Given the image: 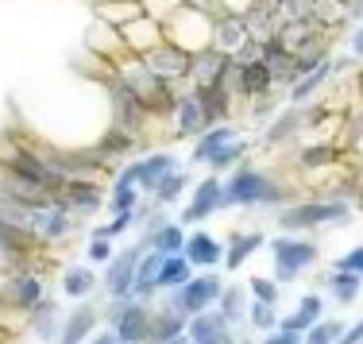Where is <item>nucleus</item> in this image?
I'll list each match as a JSON object with an SVG mask.
<instances>
[{"label": "nucleus", "mask_w": 363, "mask_h": 344, "mask_svg": "<svg viewBox=\"0 0 363 344\" xmlns=\"http://www.w3.org/2000/svg\"><path fill=\"white\" fill-rule=\"evenodd\" d=\"M298 186L290 178H279L271 170L255 167V162H240L224 178V205L228 209H282V205L298 201Z\"/></svg>", "instance_id": "f257e3e1"}, {"label": "nucleus", "mask_w": 363, "mask_h": 344, "mask_svg": "<svg viewBox=\"0 0 363 344\" xmlns=\"http://www.w3.org/2000/svg\"><path fill=\"white\" fill-rule=\"evenodd\" d=\"M352 213H356V205L352 201H340V197H298V201L282 205V209H274V225L282 232H317V228H348Z\"/></svg>", "instance_id": "f03ea898"}, {"label": "nucleus", "mask_w": 363, "mask_h": 344, "mask_svg": "<svg viewBox=\"0 0 363 344\" xmlns=\"http://www.w3.org/2000/svg\"><path fill=\"white\" fill-rule=\"evenodd\" d=\"M267 252H271V263H274V279L282 287L298 282L306 271H313L321 263V244H317L309 232H274L267 240Z\"/></svg>", "instance_id": "7ed1b4c3"}, {"label": "nucleus", "mask_w": 363, "mask_h": 344, "mask_svg": "<svg viewBox=\"0 0 363 344\" xmlns=\"http://www.w3.org/2000/svg\"><path fill=\"white\" fill-rule=\"evenodd\" d=\"M101 89H105V105H108V124H116V128H124V132L147 140V128H151L155 116H151V109H147V101L140 93H135L116 70H108L101 77Z\"/></svg>", "instance_id": "20e7f679"}, {"label": "nucleus", "mask_w": 363, "mask_h": 344, "mask_svg": "<svg viewBox=\"0 0 363 344\" xmlns=\"http://www.w3.org/2000/svg\"><path fill=\"white\" fill-rule=\"evenodd\" d=\"M47 298V282H43V263L39 255L28 263H20L16 271H8L0 279V309H12V314H28Z\"/></svg>", "instance_id": "39448f33"}, {"label": "nucleus", "mask_w": 363, "mask_h": 344, "mask_svg": "<svg viewBox=\"0 0 363 344\" xmlns=\"http://www.w3.org/2000/svg\"><path fill=\"white\" fill-rule=\"evenodd\" d=\"M101 317L105 325L116 329V340L120 344H143L151 340V306L135 294H124V298H108L101 306Z\"/></svg>", "instance_id": "423d86ee"}, {"label": "nucleus", "mask_w": 363, "mask_h": 344, "mask_svg": "<svg viewBox=\"0 0 363 344\" xmlns=\"http://www.w3.org/2000/svg\"><path fill=\"white\" fill-rule=\"evenodd\" d=\"M162 35H167L170 43H178L182 50L197 55V50L213 47V16L182 0L174 12H170L167 20H162Z\"/></svg>", "instance_id": "0eeeda50"}, {"label": "nucleus", "mask_w": 363, "mask_h": 344, "mask_svg": "<svg viewBox=\"0 0 363 344\" xmlns=\"http://www.w3.org/2000/svg\"><path fill=\"white\" fill-rule=\"evenodd\" d=\"M28 228H31V236H35L39 248H62L66 240L82 228V217L66 209V201L58 197V201L28 209Z\"/></svg>", "instance_id": "6e6552de"}, {"label": "nucleus", "mask_w": 363, "mask_h": 344, "mask_svg": "<svg viewBox=\"0 0 363 344\" xmlns=\"http://www.w3.org/2000/svg\"><path fill=\"white\" fill-rule=\"evenodd\" d=\"M217 213H228V205H224V174L209 170L205 178H197L189 186V201L182 205L178 221L182 225H201V221L217 217Z\"/></svg>", "instance_id": "1a4fd4ad"}, {"label": "nucleus", "mask_w": 363, "mask_h": 344, "mask_svg": "<svg viewBox=\"0 0 363 344\" xmlns=\"http://www.w3.org/2000/svg\"><path fill=\"white\" fill-rule=\"evenodd\" d=\"M147 306H151V340L155 344H178V340H186L189 314L178 306L174 290H159L155 298H147Z\"/></svg>", "instance_id": "9d476101"}, {"label": "nucleus", "mask_w": 363, "mask_h": 344, "mask_svg": "<svg viewBox=\"0 0 363 344\" xmlns=\"http://www.w3.org/2000/svg\"><path fill=\"white\" fill-rule=\"evenodd\" d=\"M220 290H224V279L217 274V267H201V271H194L174 290V298H178V306L194 317V314H201V309L217 306L220 302Z\"/></svg>", "instance_id": "9b49d317"}, {"label": "nucleus", "mask_w": 363, "mask_h": 344, "mask_svg": "<svg viewBox=\"0 0 363 344\" xmlns=\"http://www.w3.org/2000/svg\"><path fill=\"white\" fill-rule=\"evenodd\" d=\"M167 124H170L167 128L170 140H189V143L209 128V116H205L201 101H197V93L189 89V85H182V89H178V101H174V109H170Z\"/></svg>", "instance_id": "f8f14e48"}, {"label": "nucleus", "mask_w": 363, "mask_h": 344, "mask_svg": "<svg viewBox=\"0 0 363 344\" xmlns=\"http://www.w3.org/2000/svg\"><path fill=\"white\" fill-rule=\"evenodd\" d=\"M143 252H147V240H135V244L120 248V252L105 263V274H101V290H105V298H124V294H132L135 263H140Z\"/></svg>", "instance_id": "ddd939ff"}, {"label": "nucleus", "mask_w": 363, "mask_h": 344, "mask_svg": "<svg viewBox=\"0 0 363 344\" xmlns=\"http://www.w3.org/2000/svg\"><path fill=\"white\" fill-rule=\"evenodd\" d=\"M232 340H236V325L224 317L220 306L194 314L186 325V344H232Z\"/></svg>", "instance_id": "4468645a"}, {"label": "nucleus", "mask_w": 363, "mask_h": 344, "mask_svg": "<svg viewBox=\"0 0 363 344\" xmlns=\"http://www.w3.org/2000/svg\"><path fill=\"white\" fill-rule=\"evenodd\" d=\"M143 62L151 66L159 77H167V82H174V85H186V77H189V50H182L178 43H170V39H162V43H155L151 50H143Z\"/></svg>", "instance_id": "2eb2a0df"}, {"label": "nucleus", "mask_w": 363, "mask_h": 344, "mask_svg": "<svg viewBox=\"0 0 363 344\" xmlns=\"http://www.w3.org/2000/svg\"><path fill=\"white\" fill-rule=\"evenodd\" d=\"M62 201H66V209L85 221V217H97L108 205V190L101 186V178H70L62 186Z\"/></svg>", "instance_id": "dca6fc26"}, {"label": "nucleus", "mask_w": 363, "mask_h": 344, "mask_svg": "<svg viewBox=\"0 0 363 344\" xmlns=\"http://www.w3.org/2000/svg\"><path fill=\"white\" fill-rule=\"evenodd\" d=\"M101 321H105V317H101V306L93 302V298H82V302L62 317V333H58V340L62 344H85L93 333L101 329Z\"/></svg>", "instance_id": "f3484780"}, {"label": "nucleus", "mask_w": 363, "mask_h": 344, "mask_svg": "<svg viewBox=\"0 0 363 344\" xmlns=\"http://www.w3.org/2000/svg\"><path fill=\"white\" fill-rule=\"evenodd\" d=\"M247 20V35H252L255 43L271 39L282 31V23H286V12H282V0H252L244 12Z\"/></svg>", "instance_id": "a211bd4d"}, {"label": "nucleus", "mask_w": 363, "mask_h": 344, "mask_svg": "<svg viewBox=\"0 0 363 344\" xmlns=\"http://www.w3.org/2000/svg\"><path fill=\"white\" fill-rule=\"evenodd\" d=\"M301 132H306V105H286L263 128V143L267 148H286V143H294Z\"/></svg>", "instance_id": "6ab92c4d"}, {"label": "nucleus", "mask_w": 363, "mask_h": 344, "mask_svg": "<svg viewBox=\"0 0 363 344\" xmlns=\"http://www.w3.org/2000/svg\"><path fill=\"white\" fill-rule=\"evenodd\" d=\"M182 255H186L197 271L201 267H224V240L213 236V232H205V228H194V232H186Z\"/></svg>", "instance_id": "aec40b11"}, {"label": "nucleus", "mask_w": 363, "mask_h": 344, "mask_svg": "<svg viewBox=\"0 0 363 344\" xmlns=\"http://www.w3.org/2000/svg\"><path fill=\"white\" fill-rule=\"evenodd\" d=\"M228 66H232V55H224V50H217V47H205V50H197V55L189 58L186 85H213V82L224 85Z\"/></svg>", "instance_id": "412c9836"}, {"label": "nucleus", "mask_w": 363, "mask_h": 344, "mask_svg": "<svg viewBox=\"0 0 363 344\" xmlns=\"http://www.w3.org/2000/svg\"><path fill=\"white\" fill-rule=\"evenodd\" d=\"M120 39H124V47L132 50V55H143V50H151L155 43H162V20L151 12L135 16V20H128L124 28H120Z\"/></svg>", "instance_id": "4be33fe9"}, {"label": "nucleus", "mask_w": 363, "mask_h": 344, "mask_svg": "<svg viewBox=\"0 0 363 344\" xmlns=\"http://www.w3.org/2000/svg\"><path fill=\"white\" fill-rule=\"evenodd\" d=\"M58 290L70 302H82V298H93L101 290V274L93 271V263H70L58 274Z\"/></svg>", "instance_id": "5701e85b"}, {"label": "nucleus", "mask_w": 363, "mask_h": 344, "mask_svg": "<svg viewBox=\"0 0 363 344\" xmlns=\"http://www.w3.org/2000/svg\"><path fill=\"white\" fill-rule=\"evenodd\" d=\"M259 248H267V232L259 228H236L228 240H224V271H240L247 260L259 252Z\"/></svg>", "instance_id": "b1692460"}, {"label": "nucleus", "mask_w": 363, "mask_h": 344, "mask_svg": "<svg viewBox=\"0 0 363 344\" xmlns=\"http://www.w3.org/2000/svg\"><path fill=\"white\" fill-rule=\"evenodd\" d=\"M247 39H252V35H247V20L240 12H217V16H213V47H217V50L236 55Z\"/></svg>", "instance_id": "393cba45"}, {"label": "nucleus", "mask_w": 363, "mask_h": 344, "mask_svg": "<svg viewBox=\"0 0 363 344\" xmlns=\"http://www.w3.org/2000/svg\"><path fill=\"white\" fill-rule=\"evenodd\" d=\"M140 143H143L140 135H132V132H124V128L108 124L93 148H97V155L108 162V167H116V162H128V159H132V155L140 151Z\"/></svg>", "instance_id": "a878e982"}, {"label": "nucleus", "mask_w": 363, "mask_h": 344, "mask_svg": "<svg viewBox=\"0 0 363 344\" xmlns=\"http://www.w3.org/2000/svg\"><path fill=\"white\" fill-rule=\"evenodd\" d=\"M174 167H178L174 151H167V148L147 151L143 159H140V194H155V186H159V182H162V178H167Z\"/></svg>", "instance_id": "bb28decb"}, {"label": "nucleus", "mask_w": 363, "mask_h": 344, "mask_svg": "<svg viewBox=\"0 0 363 344\" xmlns=\"http://www.w3.org/2000/svg\"><path fill=\"white\" fill-rule=\"evenodd\" d=\"M162 260H167V252H159V248H147L140 255V263H135V282H132V294L135 298H155L159 294V267Z\"/></svg>", "instance_id": "cd10ccee"}, {"label": "nucleus", "mask_w": 363, "mask_h": 344, "mask_svg": "<svg viewBox=\"0 0 363 344\" xmlns=\"http://www.w3.org/2000/svg\"><path fill=\"white\" fill-rule=\"evenodd\" d=\"M23 329L31 333V337L39 340H55L58 333H62V317H58V302H50V298H43L35 309H28L23 314Z\"/></svg>", "instance_id": "c85d7f7f"}, {"label": "nucleus", "mask_w": 363, "mask_h": 344, "mask_svg": "<svg viewBox=\"0 0 363 344\" xmlns=\"http://www.w3.org/2000/svg\"><path fill=\"white\" fill-rule=\"evenodd\" d=\"M189 89L197 93V101H201L205 116H209V124H220V120H232V109H236V97H232L228 89H224L220 82L213 85H189Z\"/></svg>", "instance_id": "c756f323"}, {"label": "nucleus", "mask_w": 363, "mask_h": 344, "mask_svg": "<svg viewBox=\"0 0 363 344\" xmlns=\"http://www.w3.org/2000/svg\"><path fill=\"white\" fill-rule=\"evenodd\" d=\"M321 287H325V294L333 298L336 306H352V302L363 294V274L344 271V267H333V271L321 279Z\"/></svg>", "instance_id": "7c9ffc66"}, {"label": "nucleus", "mask_w": 363, "mask_h": 344, "mask_svg": "<svg viewBox=\"0 0 363 344\" xmlns=\"http://www.w3.org/2000/svg\"><path fill=\"white\" fill-rule=\"evenodd\" d=\"M336 70H333V58H325L321 66H313L309 74H301L298 82L286 89V105H309V101L317 97V89H325V82L333 77Z\"/></svg>", "instance_id": "2f4dec72"}, {"label": "nucleus", "mask_w": 363, "mask_h": 344, "mask_svg": "<svg viewBox=\"0 0 363 344\" xmlns=\"http://www.w3.org/2000/svg\"><path fill=\"white\" fill-rule=\"evenodd\" d=\"M325 317V294H317V290H309V294H301L298 298V309L286 317H279V325H286V329H298V333H306L309 325H317Z\"/></svg>", "instance_id": "473e14b6"}, {"label": "nucleus", "mask_w": 363, "mask_h": 344, "mask_svg": "<svg viewBox=\"0 0 363 344\" xmlns=\"http://www.w3.org/2000/svg\"><path fill=\"white\" fill-rule=\"evenodd\" d=\"M143 0H97L93 4V20L108 23V28H124L128 20H135V16H143Z\"/></svg>", "instance_id": "72a5a7b5"}, {"label": "nucleus", "mask_w": 363, "mask_h": 344, "mask_svg": "<svg viewBox=\"0 0 363 344\" xmlns=\"http://www.w3.org/2000/svg\"><path fill=\"white\" fill-rule=\"evenodd\" d=\"M236 135H240V132L228 124V120H220V124H209V128H205V132L194 140V155H189V159H194L197 167H205V162H209V155L217 151V148H224L228 140H236Z\"/></svg>", "instance_id": "f704fd0d"}, {"label": "nucleus", "mask_w": 363, "mask_h": 344, "mask_svg": "<svg viewBox=\"0 0 363 344\" xmlns=\"http://www.w3.org/2000/svg\"><path fill=\"white\" fill-rule=\"evenodd\" d=\"M247 302H252V290H247L244 282H224L217 306L224 309V317H228L232 325H247Z\"/></svg>", "instance_id": "c9c22d12"}, {"label": "nucleus", "mask_w": 363, "mask_h": 344, "mask_svg": "<svg viewBox=\"0 0 363 344\" xmlns=\"http://www.w3.org/2000/svg\"><path fill=\"white\" fill-rule=\"evenodd\" d=\"M194 186V174H189V167H174L167 178H162L159 186H155V194H151V201H159V205H174V201H182V194Z\"/></svg>", "instance_id": "e433bc0d"}, {"label": "nucleus", "mask_w": 363, "mask_h": 344, "mask_svg": "<svg viewBox=\"0 0 363 344\" xmlns=\"http://www.w3.org/2000/svg\"><path fill=\"white\" fill-rule=\"evenodd\" d=\"M143 240H147V248H159V252L174 255V252H182V248H186V225L170 217L167 225H159L155 232H147Z\"/></svg>", "instance_id": "4c0bfd02"}, {"label": "nucleus", "mask_w": 363, "mask_h": 344, "mask_svg": "<svg viewBox=\"0 0 363 344\" xmlns=\"http://www.w3.org/2000/svg\"><path fill=\"white\" fill-rule=\"evenodd\" d=\"M247 151H252V148H247V140H240V135H236V140H228L224 148L213 151L205 167H209V170H217V174H228V170H236L240 162L247 159Z\"/></svg>", "instance_id": "58836bf2"}, {"label": "nucleus", "mask_w": 363, "mask_h": 344, "mask_svg": "<svg viewBox=\"0 0 363 344\" xmlns=\"http://www.w3.org/2000/svg\"><path fill=\"white\" fill-rule=\"evenodd\" d=\"M194 271H197V267H194V263H189L182 252L167 255V260H162V267H159V290H178Z\"/></svg>", "instance_id": "ea45409f"}, {"label": "nucleus", "mask_w": 363, "mask_h": 344, "mask_svg": "<svg viewBox=\"0 0 363 344\" xmlns=\"http://www.w3.org/2000/svg\"><path fill=\"white\" fill-rule=\"evenodd\" d=\"M336 159H340L336 143H306V148L298 151V167H301V170H321V167H333Z\"/></svg>", "instance_id": "a19ab883"}, {"label": "nucleus", "mask_w": 363, "mask_h": 344, "mask_svg": "<svg viewBox=\"0 0 363 344\" xmlns=\"http://www.w3.org/2000/svg\"><path fill=\"white\" fill-rule=\"evenodd\" d=\"M344 333H348V325H344L340 317H321L317 325L306 329V344H340Z\"/></svg>", "instance_id": "79ce46f5"}, {"label": "nucleus", "mask_w": 363, "mask_h": 344, "mask_svg": "<svg viewBox=\"0 0 363 344\" xmlns=\"http://www.w3.org/2000/svg\"><path fill=\"white\" fill-rule=\"evenodd\" d=\"M279 306H271V302H259V298H252V302H247V325H252L255 333H271L274 325H279Z\"/></svg>", "instance_id": "37998d69"}, {"label": "nucleus", "mask_w": 363, "mask_h": 344, "mask_svg": "<svg viewBox=\"0 0 363 344\" xmlns=\"http://www.w3.org/2000/svg\"><path fill=\"white\" fill-rule=\"evenodd\" d=\"M116 255V240L112 236H101V232H89V244H85V263H93V267H105V263Z\"/></svg>", "instance_id": "c03bdc74"}, {"label": "nucleus", "mask_w": 363, "mask_h": 344, "mask_svg": "<svg viewBox=\"0 0 363 344\" xmlns=\"http://www.w3.org/2000/svg\"><path fill=\"white\" fill-rule=\"evenodd\" d=\"M247 290H252V298H259V302H271V306L282 302V282L271 279V274H252Z\"/></svg>", "instance_id": "a18cd8bd"}, {"label": "nucleus", "mask_w": 363, "mask_h": 344, "mask_svg": "<svg viewBox=\"0 0 363 344\" xmlns=\"http://www.w3.org/2000/svg\"><path fill=\"white\" fill-rule=\"evenodd\" d=\"M135 217H140V209H116L108 225H97V228H89V232H101V236L120 240L124 232H132V228H135Z\"/></svg>", "instance_id": "49530a36"}, {"label": "nucleus", "mask_w": 363, "mask_h": 344, "mask_svg": "<svg viewBox=\"0 0 363 344\" xmlns=\"http://www.w3.org/2000/svg\"><path fill=\"white\" fill-rule=\"evenodd\" d=\"M108 209H140V186H108Z\"/></svg>", "instance_id": "de8ad7c7"}, {"label": "nucleus", "mask_w": 363, "mask_h": 344, "mask_svg": "<svg viewBox=\"0 0 363 344\" xmlns=\"http://www.w3.org/2000/svg\"><path fill=\"white\" fill-rule=\"evenodd\" d=\"M28 260H35V255H16L12 248H4V244H0V274L16 271V267H20V263H28Z\"/></svg>", "instance_id": "09e8293b"}, {"label": "nucleus", "mask_w": 363, "mask_h": 344, "mask_svg": "<svg viewBox=\"0 0 363 344\" xmlns=\"http://www.w3.org/2000/svg\"><path fill=\"white\" fill-rule=\"evenodd\" d=\"M336 267H344V271H356V274H363V244H359V248H352V252H344L340 260H336Z\"/></svg>", "instance_id": "8fccbe9b"}, {"label": "nucleus", "mask_w": 363, "mask_h": 344, "mask_svg": "<svg viewBox=\"0 0 363 344\" xmlns=\"http://www.w3.org/2000/svg\"><path fill=\"white\" fill-rule=\"evenodd\" d=\"M348 50H352V58H356V62H363V23H356V28H352Z\"/></svg>", "instance_id": "3c124183"}, {"label": "nucleus", "mask_w": 363, "mask_h": 344, "mask_svg": "<svg viewBox=\"0 0 363 344\" xmlns=\"http://www.w3.org/2000/svg\"><path fill=\"white\" fill-rule=\"evenodd\" d=\"M340 344H363V317H359L356 325H348V333H344Z\"/></svg>", "instance_id": "603ef678"}, {"label": "nucleus", "mask_w": 363, "mask_h": 344, "mask_svg": "<svg viewBox=\"0 0 363 344\" xmlns=\"http://www.w3.org/2000/svg\"><path fill=\"white\" fill-rule=\"evenodd\" d=\"M247 4H252V0H220V12H240V16H244Z\"/></svg>", "instance_id": "864d4df0"}, {"label": "nucleus", "mask_w": 363, "mask_h": 344, "mask_svg": "<svg viewBox=\"0 0 363 344\" xmlns=\"http://www.w3.org/2000/svg\"><path fill=\"white\" fill-rule=\"evenodd\" d=\"M0 279H4V274H0Z\"/></svg>", "instance_id": "5fc2aeb1"}]
</instances>
